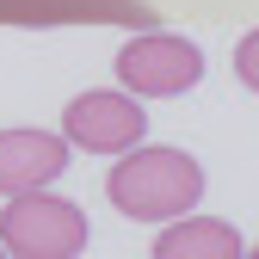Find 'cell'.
<instances>
[{
    "label": "cell",
    "mask_w": 259,
    "mask_h": 259,
    "mask_svg": "<svg viewBox=\"0 0 259 259\" xmlns=\"http://www.w3.org/2000/svg\"><path fill=\"white\" fill-rule=\"evenodd\" d=\"M105 191L130 222H173V216H191V204L204 198V167L185 148H142L136 142L111 167Z\"/></svg>",
    "instance_id": "cell-1"
},
{
    "label": "cell",
    "mask_w": 259,
    "mask_h": 259,
    "mask_svg": "<svg viewBox=\"0 0 259 259\" xmlns=\"http://www.w3.org/2000/svg\"><path fill=\"white\" fill-rule=\"evenodd\" d=\"M0 247L7 259H80L87 253V216L80 204L56 191H19L0 204Z\"/></svg>",
    "instance_id": "cell-2"
},
{
    "label": "cell",
    "mask_w": 259,
    "mask_h": 259,
    "mask_svg": "<svg viewBox=\"0 0 259 259\" xmlns=\"http://www.w3.org/2000/svg\"><path fill=\"white\" fill-rule=\"evenodd\" d=\"M117 80L136 99H179L204 80V56L191 37H173V31H142L117 50Z\"/></svg>",
    "instance_id": "cell-3"
},
{
    "label": "cell",
    "mask_w": 259,
    "mask_h": 259,
    "mask_svg": "<svg viewBox=\"0 0 259 259\" xmlns=\"http://www.w3.org/2000/svg\"><path fill=\"white\" fill-rule=\"evenodd\" d=\"M142 130H148V111L136 105V93H111V87H93L62 111L68 148H87V154H130Z\"/></svg>",
    "instance_id": "cell-4"
},
{
    "label": "cell",
    "mask_w": 259,
    "mask_h": 259,
    "mask_svg": "<svg viewBox=\"0 0 259 259\" xmlns=\"http://www.w3.org/2000/svg\"><path fill=\"white\" fill-rule=\"evenodd\" d=\"M62 167H68V136H50V130H0V198L44 191L50 179H62Z\"/></svg>",
    "instance_id": "cell-5"
},
{
    "label": "cell",
    "mask_w": 259,
    "mask_h": 259,
    "mask_svg": "<svg viewBox=\"0 0 259 259\" xmlns=\"http://www.w3.org/2000/svg\"><path fill=\"white\" fill-rule=\"evenodd\" d=\"M154 259H247V247L222 216H173L154 241Z\"/></svg>",
    "instance_id": "cell-6"
},
{
    "label": "cell",
    "mask_w": 259,
    "mask_h": 259,
    "mask_svg": "<svg viewBox=\"0 0 259 259\" xmlns=\"http://www.w3.org/2000/svg\"><path fill=\"white\" fill-rule=\"evenodd\" d=\"M235 74H241V87L259 93V31H247V37L235 44Z\"/></svg>",
    "instance_id": "cell-7"
},
{
    "label": "cell",
    "mask_w": 259,
    "mask_h": 259,
    "mask_svg": "<svg viewBox=\"0 0 259 259\" xmlns=\"http://www.w3.org/2000/svg\"><path fill=\"white\" fill-rule=\"evenodd\" d=\"M247 259H259V247H253V253H247Z\"/></svg>",
    "instance_id": "cell-8"
},
{
    "label": "cell",
    "mask_w": 259,
    "mask_h": 259,
    "mask_svg": "<svg viewBox=\"0 0 259 259\" xmlns=\"http://www.w3.org/2000/svg\"><path fill=\"white\" fill-rule=\"evenodd\" d=\"M0 259H7V247H0Z\"/></svg>",
    "instance_id": "cell-9"
}]
</instances>
